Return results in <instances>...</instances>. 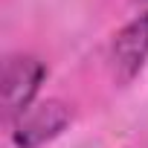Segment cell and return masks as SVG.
I'll return each mask as SVG.
<instances>
[{
  "label": "cell",
  "instance_id": "cell-1",
  "mask_svg": "<svg viewBox=\"0 0 148 148\" xmlns=\"http://www.w3.org/2000/svg\"><path fill=\"white\" fill-rule=\"evenodd\" d=\"M47 67L32 55H15L3 64V116L18 122L35 102Z\"/></svg>",
  "mask_w": 148,
  "mask_h": 148
},
{
  "label": "cell",
  "instance_id": "cell-2",
  "mask_svg": "<svg viewBox=\"0 0 148 148\" xmlns=\"http://www.w3.org/2000/svg\"><path fill=\"white\" fill-rule=\"evenodd\" d=\"M70 119L73 116H70V108L64 102H58V99L38 102L15 122L12 139L18 148H41L44 142L55 139L70 125Z\"/></svg>",
  "mask_w": 148,
  "mask_h": 148
},
{
  "label": "cell",
  "instance_id": "cell-3",
  "mask_svg": "<svg viewBox=\"0 0 148 148\" xmlns=\"http://www.w3.org/2000/svg\"><path fill=\"white\" fill-rule=\"evenodd\" d=\"M145 61H148V12L125 23L110 44V67L119 84L134 82Z\"/></svg>",
  "mask_w": 148,
  "mask_h": 148
},
{
  "label": "cell",
  "instance_id": "cell-4",
  "mask_svg": "<svg viewBox=\"0 0 148 148\" xmlns=\"http://www.w3.org/2000/svg\"><path fill=\"white\" fill-rule=\"evenodd\" d=\"M142 3H148V0H142Z\"/></svg>",
  "mask_w": 148,
  "mask_h": 148
}]
</instances>
